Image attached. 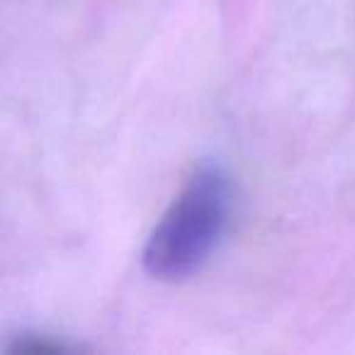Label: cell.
Returning a JSON list of instances; mask_svg holds the SVG:
<instances>
[{
    "label": "cell",
    "mask_w": 355,
    "mask_h": 355,
    "mask_svg": "<svg viewBox=\"0 0 355 355\" xmlns=\"http://www.w3.org/2000/svg\"><path fill=\"white\" fill-rule=\"evenodd\" d=\"M232 214V175L219 163H200L148 236L144 248L146 272L166 282L193 277L217 253Z\"/></svg>",
    "instance_id": "1"
}]
</instances>
